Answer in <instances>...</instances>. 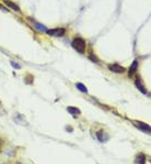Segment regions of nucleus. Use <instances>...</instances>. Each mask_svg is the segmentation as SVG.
Wrapping results in <instances>:
<instances>
[{
  "mask_svg": "<svg viewBox=\"0 0 151 164\" xmlns=\"http://www.w3.org/2000/svg\"><path fill=\"white\" fill-rule=\"evenodd\" d=\"M147 162V155L145 153H138L136 155L135 164H146Z\"/></svg>",
  "mask_w": 151,
  "mask_h": 164,
  "instance_id": "obj_7",
  "label": "nucleus"
},
{
  "mask_svg": "<svg viewBox=\"0 0 151 164\" xmlns=\"http://www.w3.org/2000/svg\"><path fill=\"white\" fill-rule=\"evenodd\" d=\"M67 111H68L72 117H78L81 115V110H80L79 108L77 107H72V106H69L67 107Z\"/></svg>",
  "mask_w": 151,
  "mask_h": 164,
  "instance_id": "obj_8",
  "label": "nucleus"
},
{
  "mask_svg": "<svg viewBox=\"0 0 151 164\" xmlns=\"http://www.w3.org/2000/svg\"><path fill=\"white\" fill-rule=\"evenodd\" d=\"M3 143H5V141H3V139H2V138H0V152H1V150H2Z\"/></svg>",
  "mask_w": 151,
  "mask_h": 164,
  "instance_id": "obj_14",
  "label": "nucleus"
},
{
  "mask_svg": "<svg viewBox=\"0 0 151 164\" xmlns=\"http://www.w3.org/2000/svg\"><path fill=\"white\" fill-rule=\"evenodd\" d=\"M96 138H98V140L100 142H106V141L109 140V135H106V132L103 131V130H100V131L96 132Z\"/></svg>",
  "mask_w": 151,
  "mask_h": 164,
  "instance_id": "obj_6",
  "label": "nucleus"
},
{
  "mask_svg": "<svg viewBox=\"0 0 151 164\" xmlns=\"http://www.w3.org/2000/svg\"><path fill=\"white\" fill-rule=\"evenodd\" d=\"M67 130H70V131H72V128H69V127H66Z\"/></svg>",
  "mask_w": 151,
  "mask_h": 164,
  "instance_id": "obj_15",
  "label": "nucleus"
},
{
  "mask_svg": "<svg viewBox=\"0 0 151 164\" xmlns=\"http://www.w3.org/2000/svg\"><path fill=\"white\" fill-rule=\"evenodd\" d=\"M5 3L7 6H8L9 8H11L12 10H14V11H20V8H19V6H16V3H13L12 1H10V0H5Z\"/></svg>",
  "mask_w": 151,
  "mask_h": 164,
  "instance_id": "obj_10",
  "label": "nucleus"
},
{
  "mask_svg": "<svg viewBox=\"0 0 151 164\" xmlns=\"http://www.w3.org/2000/svg\"><path fill=\"white\" fill-rule=\"evenodd\" d=\"M34 25L37 30H40L41 32H47V29H46L45 25H43V24L38 23V22H36V21H34Z\"/></svg>",
  "mask_w": 151,
  "mask_h": 164,
  "instance_id": "obj_11",
  "label": "nucleus"
},
{
  "mask_svg": "<svg viewBox=\"0 0 151 164\" xmlns=\"http://www.w3.org/2000/svg\"><path fill=\"white\" fill-rule=\"evenodd\" d=\"M109 70L111 71V72L113 73H116V74H123V73L126 72V68L124 67V66H120V65L116 64V63H114V64H109Z\"/></svg>",
  "mask_w": 151,
  "mask_h": 164,
  "instance_id": "obj_4",
  "label": "nucleus"
},
{
  "mask_svg": "<svg viewBox=\"0 0 151 164\" xmlns=\"http://www.w3.org/2000/svg\"><path fill=\"white\" fill-rule=\"evenodd\" d=\"M11 65H12V66H13L14 68H16V70H21L22 68V66L20 64H18V63H16V62H13V61H11Z\"/></svg>",
  "mask_w": 151,
  "mask_h": 164,
  "instance_id": "obj_13",
  "label": "nucleus"
},
{
  "mask_svg": "<svg viewBox=\"0 0 151 164\" xmlns=\"http://www.w3.org/2000/svg\"><path fill=\"white\" fill-rule=\"evenodd\" d=\"M47 33L52 36H56V38H59V36H63L66 33V30L64 28H56V29H50L47 30Z\"/></svg>",
  "mask_w": 151,
  "mask_h": 164,
  "instance_id": "obj_3",
  "label": "nucleus"
},
{
  "mask_svg": "<svg viewBox=\"0 0 151 164\" xmlns=\"http://www.w3.org/2000/svg\"><path fill=\"white\" fill-rule=\"evenodd\" d=\"M134 122V126L137 127L138 129L141 130L142 132H145V133H148V135H150V132H151V128L150 126H149L148 124H146V122H142V121H133Z\"/></svg>",
  "mask_w": 151,
  "mask_h": 164,
  "instance_id": "obj_2",
  "label": "nucleus"
},
{
  "mask_svg": "<svg viewBox=\"0 0 151 164\" xmlns=\"http://www.w3.org/2000/svg\"><path fill=\"white\" fill-rule=\"evenodd\" d=\"M135 85H136V87H137L139 90H140L142 94H145V95H148V90L146 89V86L143 85V83H142V81H141L140 78L139 77H137L135 79Z\"/></svg>",
  "mask_w": 151,
  "mask_h": 164,
  "instance_id": "obj_5",
  "label": "nucleus"
},
{
  "mask_svg": "<svg viewBox=\"0 0 151 164\" xmlns=\"http://www.w3.org/2000/svg\"><path fill=\"white\" fill-rule=\"evenodd\" d=\"M137 70H138V59H135V61L133 62V64H131V66L129 67V71H128V75H129V77L134 76V74L137 72Z\"/></svg>",
  "mask_w": 151,
  "mask_h": 164,
  "instance_id": "obj_9",
  "label": "nucleus"
},
{
  "mask_svg": "<svg viewBox=\"0 0 151 164\" xmlns=\"http://www.w3.org/2000/svg\"><path fill=\"white\" fill-rule=\"evenodd\" d=\"M76 87L78 88V90H80V92L82 93H88V88L83 85L82 83H77L76 84Z\"/></svg>",
  "mask_w": 151,
  "mask_h": 164,
  "instance_id": "obj_12",
  "label": "nucleus"
},
{
  "mask_svg": "<svg viewBox=\"0 0 151 164\" xmlns=\"http://www.w3.org/2000/svg\"><path fill=\"white\" fill-rule=\"evenodd\" d=\"M71 45L72 48L78 51L79 53L83 54L85 52V41L81 38H74L71 42Z\"/></svg>",
  "mask_w": 151,
  "mask_h": 164,
  "instance_id": "obj_1",
  "label": "nucleus"
}]
</instances>
